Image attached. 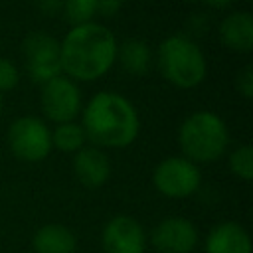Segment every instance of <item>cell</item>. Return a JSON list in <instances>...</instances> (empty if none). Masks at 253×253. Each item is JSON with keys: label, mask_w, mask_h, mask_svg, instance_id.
<instances>
[{"label": "cell", "mask_w": 253, "mask_h": 253, "mask_svg": "<svg viewBox=\"0 0 253 253\" xmlns=\"http://www.w3.org/2000/svg\"><path fill=\"white\" fill-rule=\"evenodd\" d=\"M204 249L206 253H251V237L243 225L221 221L210 229Z\"/></svg>", "instance_id": "7c38bea8"}, {"label": "cell", "mask_w": 253, "mask_h": 253, "mask_svg": "<svg viewBox=\"0 0 253 253\" xmlns=\"http://www.w3.org/2000/svg\"><path fill=\"white\" fill-rule=\"evenodd\" d=\"M61 12L71 26H79L93 22V18L97 16V6L95 0H63Z\"/></svg>", "instance_id": "ac0fdd59"}, {"label": "cell", "mask_w": 253, "mask_h": 253, "mask_svg": "<svg viewBox=\"0 0 253 253\" xmlns=\"http://www.w3.org/2000/svg\"><path fill=\"white\" fill-rule=\"evenodd\" d=\"M36 8L43 16H55L63 8V0H36Z\"/></svg>", "instance_id": "7402d4cb"}, {"label": "cell", "mask_w": 253, "mask_h": 253, "mask_svg": "<svg viewBox=\"0 0 253 253\" xmlns=\"http://www.w3.org/2000/svg\"><path fill=\"white\" fill-rule=\"evenodd\" d=\"M32 247L36 253H75L77 237L61 223H45L36 229L32 237Z\"/></svg>", "instance_id": "9a60e30c"}, {"label": "cell", "mask_w": 253, "mask_h": 253, "mask_svg": "<svg viewBox=\"0 0 253 253\" xmlns=\"http://www.w3.org/2000/svg\"><path fill=\"white\" fill-rule=\"evenodd\" d=\"M22 55L28 75L43 85L45 81L61 75L59 40L47 32H30L22 42Z\"/></svg>", "instance_id": "ba28073f"}, {"label": "cell", "mask_w": 253, "mask_h": 253, "mask_svg": "<svg viewBox=\"0 0 253 253\" xmlns=\"http://www.w3.org/2000/svg\"><path fill=\"white\" fill-rule=\"evenodd\" d=\"M188 2H198V0H188Z\"/></svg>", "instance_id": "d4e9b609"}, {"label": "cell", "mask_w": 253, "mask_h": 253, "mask_svg": "<svg viewBox=\"0 0 253 253\" xmlns=\"http://www.w3.org/2000/svg\"><path fill=\"white\" fill-rule=\"evenodd\" d=\"M156 67L172 87L182 91L196 89L208 73L206 55L188 34H174L160 42Z\"/></svg>", "instance_id": "3957f363"}, {"label": "cell", "mask_w": 253, "mask_h": 253, "mask_svg": "<svg viewBox=\"0 0 253 253\" xmlns=\"http://www.w3.org/2000/svg\"><path fill=\"white\" fill-rule=\"evenodd\" d=\"M2 111H4V95L0 93V115H2Z\"/></svg>", "instance_id": "cb8c5ba5"}, {"label": "cell", "mask_w": 253, "mask_h": 253, "mask_svg": "<svg viewBox=\"0 0 253 253\" xmlns=\"http://www.w3.org/2000/svg\"><path fill=\"white\" fill-rule=\"evenodd\" d=\"M219 42L239 53L253 49V16L249 12H231L219 24Z\"/></svg>", "instance_id": "4fadbf2b"}, {"label": "cell", "mask_w": 253, "mask_h": 253, "mask_svg": "<svg viewBox=\"0 0 253 253\" xmlns=\"http://www.w3.org/2000/svg\"><path fill=\"white\" fill-rule=\"evenodd\" d=\"M115 63H119L125 73L134 75V77H142L150 71V67L154 63V53L144 40L128 38L123 43H117Z\"/></svg>", "instance_id": "5bb4252c"}, {"label": "cell", "mask_w": 253, "mask_h": 253, "mask_svg": "<svg viewBox=\"0 0 253 253\" xmlns=\"http://www.w3.org/2000/svg\"><path fill=\"white\" fill-rule=\"evenodd\" d=\"M40 107L43 117L55 125L75 121L83 109V97L77 81L63 73L45 81L40 91Z\"/></svg>", "instance_id": "52a82bcc"}, {"label": "cell", "mask_w": 253, "mask_h": 253, "mask_svg": "<svg viewBox=\"0 0 253 253\" xmlns=\"http://www.w3.org/2000/svg\"><path fill=\"white\" fill-rule=\"evenodd\" d=\"M95 6H97V14L103 16V18H113L119 14L121 6H123V0H95Z\"/></svg>", "instance_id": "44dd1931"}, {"label": "cell", "mask_w": 253, "mask_h": 253, "mask_svg": "<svg viewBox=\"0 0 253 253\" xmlns=\"http://www.w3.org/2000/svg\"><path fill=\"white\" fill-rule=\"evenodd\" d=\"M152 184L164 198L184 200L200 190L202 172L186 156H168L154 166Z\"/></svg>", "instance_id": "5b68a950"}, {"label": "cell", "mask_w": 253, "mask_h": 253, "mask_svg": "<svg viewBox=\"0 0 253 253\" xmlns=\"http://www.w3.org/2000/svg\"><path fill=\"white\" fill-rule=\"evenodd\" d=\"M81 126L93 146L126 148L138 136L140 119L126 97L113 91H99L81 109Z\"/></svg>", "instance_id": "7a4b0ae2"}, {"label": "cell", "mask_w": 253, "mask_h": 253, "mask_svg": "<svg viewBox=\"0 0 253 253\" xmlns=\"http://www.w3.org/2000/svg\"><path fill=\"white\" fill-rule=\"evenodd\" d=\"M235 91L243 99L253 97V65H243L235 75Z\"/></svg>", "instance_id": "ffe728a7"}, {"label": "cell", "mask_w": 253, "mask_h": 253, "mask_svg": "<svg viewBox=\"0 0 253 253\" xmlns=\"http://www.w3.org/2000/svg\"><path fill=\"white\" fill-rule=\"evenodd\" d=\"M227 166L235 178H239L243 182H251L253 180V146L251 144L235 146L229 152Z\"/></svg>", "instance_id": "e0dca14e"}, {"label": "cell", "mask_w": 253, "mask_h": 253, "mask_svg": "<svg viewBox=\"0 0 253 253\" xmlns=\"http://www.w3.org/2000/svg\"><path fill=\"white\" fill-rule=\"evenodd\" d=\"M85 142H87L85 130L75 121L61 123L51 130V148H57L61 152L75 154L81 146H85Z\"/></svg>", "instance_id": "2e32d148"}, {"label": "cell", "mask_w": 253, "mask_h": 253, "mask_svg": "<svg viewBox=\"0 0 253 253\" xmlns=\"http://www.w3.org/2000/svg\"><path fill=\"white\" fill-rule=\"evenodd\" d=\"M73 174L85 188H101L111 178V160L99 146L85 144L73 154Z\"/></svg>", "instance_id": "8fae6325"}, {"label": "cell", "mask_w": 253, "mask_h": 253, "mask_svg": "<svg viewBox=\"0 0 253 253\" xmlns=\"http://www.w3.org/2000/svg\"><path fill=\"white\" fill-rule=\"evenodd\" d=\"M178 144L182 156L198 162H213L221 158L229 146V128L213 111H196L188 115L178 128Z\"/></svg>", "instance_id": "277c9868"}, {"label": "cell", "mask_w": 253, "mask_h": 253, "mask_svg": "<svg viewBox=\"0 0 253 253\" xmlns=\"http://www.w3.org/2000/svg\"><path fill=\"white\" fill-rule=\"evenodd\" d=\"M101 245L105 253H144L146 233L140 221L119 213L105 223L101 231Z\"/></svg>", "instance_id": "30bf717a"}, {"label": "cell", "mask_w": 253, "mask_h": 253, "mask_svg": "<svg viewBox=\"0 0 253 253\" xmlns=\"http://www.w3.org/2000/svg\"><path fill=\"white\" fill-rule=\"evenodd\" d=\"M198 239V227L178 215L160 219L150 231V245L158 253H192Z\"/></svg>", "instance_id": "9c48e42d"}, {"label": "cell", "mask_w": 253, "mask_h": 253, "mask_svg": "<svg viewBox=\"0 0 253 253\" xmlns=\"http://www.w3.org/2000/svg\"><path fill=\"white\" fill-rule=\"evenodd\" d=\"M8 146L24 162H42L51 152V130L40 117H18L8 126Z\"/></svg>", "instance_id": "8992f818"}, {"label": "cell", "mask_w": 253, "mask_h": 253, "mask_svg": "<svg viewBox=\"0 0 253 253\" xmlns=\"http://www.w3.org/2000/svg\"><path fill=\"white\" fill-rule=\"evenodd\" d=\"M20 81V71L16 67L14 61L6 59V57H0V93H8L12 91Z\"/></svg>", "instance_id": "d6986e66"}, {"label": "cell", "mask_w": 253, "mask_h": 253, "mask_svg": "<svg viewBox=\"0 0 253 253\" xmlns=\"http://www.w3.org/2000/svg\"><path fill=\"white\" fill-rule=\"evenodd\" d=\"M210 8H213V10H225V8H229L231 6V2L233 0H204Z\"/></svg>", "instance_id": "603a6c76"}, {"label": "cell", "mask_w": 253, "mask_h": 253, "mask_svg": "<svg viewBox=\"0 0 253 253\" xmlns=\"http://www.w3.org/2000/svg\"><path fill=\"white\" fill-rule=\"evenodd\" d=\"M61 73L73 81L89 83L105 77L115 65L117 38L103 26L93 22L71 26L59 42Z\"/></svg>", "instance_id": "6da1fadb"}]
</instances>
